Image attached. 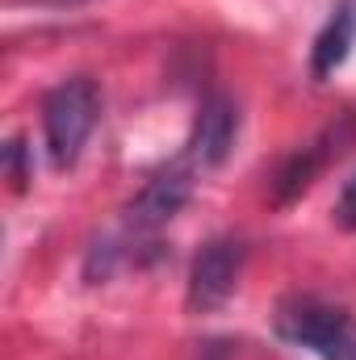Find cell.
I'll return each instance as SVG.
<instances>
[{"label":"cell","mask_w":356,"mask_h":360,"mask_svg":"<svg viewBox=\"0 0 356 360\" xmlns=\"http://www.w3.org/2000/svg\"><path fill=\"white\" fill-rule=\"evenodd\" d=\"M101 113V92L89 76H72L42 101V130H46V155L55 168H72L89 143Z\"/></svg>","instance_id":"6da1fadb"},{"label":"cell","mask_w":356,"mask_h":360,"mask_svg":"<svg viewBox=\"0 0 356 360\" xmlns=\"http://www.w3.org/2000/svg\"><path fill=\"white\" fill-rule=\"evenodd\" d=\"M276 335L323 360H356V319L340 306L293 297L276 310Z\"/></svg>","instance_id":"7a4b0ae2"},{"label":"cell","mask_w":356,"mask_h":360,"mask_svg":"<svg viewBox=\"0 0 356 360\" xmlns=\"http://www.w3.org/2000/svg\"><path fill=\"white\" fill-rule=\"evenodd\" d=\"M243 256L248 252H243L239 239H210L197 252V260L189 269V293H184L193 314H210L235 293L239 272H243Z\"/></svg>","instance_id":"3957f363"},{"label":"cell","mask_w":356,"mask_h":360,"mask_svg":"<svg viewBox=\"0 0 356 360\" xmlns=\"http://www.w3.org/2000/svg\"><path fill=\"white\" fill-rule=\"evenodd\" d=\"M193 184H197V168L189 160H177L172 168H164L160 176H151L126 205V226L134 235H151L160 231L164 222H172L184 201L193 197Z\"/></svg>","instance_id":"277c9868"},{"label":"cell","mask_w":356,"mask_h":360,"mask_svg":"<svg viewBox=\"0 0 356 360\" xmlns=\"http://www.w3.org/2000/svg\"><path fill=\"white\" fill-rule=\"evenodd\" d=\"M352 139H356V117L348 113V117H340L336 126H327L314 143H306L302 151H293V155L281 164V172H276V205H289L293 197H302L331 160H340V155L352 147Z\"/></svg>","instance_id":"5b68a950"},{"label":"cell","mask_w":356,"mask_h":360,"mask_svg":"<svg viewBox=\"0 0 356 360\" xmlns=\"http://www.w3.org/2000/svg\"><path fill=\"white\" fill-rule=\"evenodd\" d=\"M235 130H239V109H235V101L222 96V92L205 96V101H201V113H197V122H193L189 147H184L180 160H189L197 172L218 168V164L231 155V147H235Z\"/></svg>","instance_id":"8992f818"},{"label":"cell","mask_w":356,"mask_h":360,"mask_svg":"<svg viewBox=\"0 0 356 360\" xmlns=\"http://www.w3.org/2000/svg\"><path fill=\"white\" fill-rule=\"evenodd\" d=\"M356 42V0H340L327 17V25L319 30L314 38V51H310V76L314 80H327L352 51Z\"/></svg>","instance_id":"52a82bcc"},{"label":"cell","mask_w":356,"mask_h":360,"mask_svg":"<svg viewBox=\"0 0 356 360\" xmlns=\"http://www.w3.org/2000/svg\"><path fill=\"white\" fill-rule=\"evenodd\" d=\"M336 226L340 231H356V172L344 180L340 201H336Z\"/></svg>","instance_id":"ba28073f"},{"label":"cell","mask_w":356,"mask_h":360,"mask_svg":"<svg viewBox=\"0 0 356 360\" xmlns=\"http://www.w3.org/2000/svg\"><path fill=\"white\" fill-rule=\"evenodd\" d=\"M4 168H8L13 188H25V184H30V168H25V143H21V139H13V143L4 147Z\"/></svg>","instance_id":"9c48e42d"},{"label":"cell","mask_w":356,"mask_h":360,"mask_svg":"<svg viewBox=\"0 0 356 360\" xmlns=\"http://www.w3.org/2000/svg\"><path fill=\"white\" fill-rule=\"evenodd\" d=\"M42 4H76V0H42Z\"/></svg>","instance_id":"30bf717a"}]
</instances>
